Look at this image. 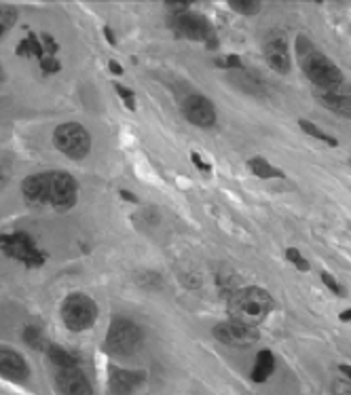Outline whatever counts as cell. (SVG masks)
<instances>
[{"label":"cell","instance_id":"6da1fadb","mask_svg":"<svg viewBox=\"0 0 351 395\" xmlns=\"http://www.w3.org/2000/svg\"><path fill=\"white\" fill-rule=\"evenodd\" d=\"M24 197L36 205H54L58 209H68L76 203V182L66 172H44L34 174L22 184Z\"/></svg>","mask_w":351,"mask_h":395},{"label":"cell","instance_id":"7a4b0ae2","mask_svg":"<svg viewBox=\"0 0 351 395\" xmlns=\"http://www.w3.org/2000/svg\"><path fill=\"white\" fill-rule=\"evenodd\" d=\"M273 309V298L267 290L263 288H241L231 292L229 296V313L233 321H239L243 325L256 328L261 325L267 315Z\"/></svg>","mask_w":351,"mask_h":395},{"label":"cell","instance_id":"3957f363","mask_svg":"<svg viewBox=\"0 0 351 395\" xmlns=\"http://www.w3.org/2000/svg\"><path fill=\"white\" fill-rule=\"evenodd\" d=\"M300 66H303L305 76L320 91H330V89H336V87H341L345 83L338 66L332 60H328L326 55L322 51H318V49L309 51L305 58H300Z\"/></svg>","mask_w":351,"mask_h":395},{"label":"cell","instance_id":"277c9868","mask_svg":"<svg viewBox=\"0 0 351 395\" xmlns=\"http://www.w3.org/2000/svg\"><path fill=\"white\" fill-rule=\"evenodd\" d=\"M142 345L140 328L125 317H115L108 332H106V351L117 357L133 355Z\"/></svg>","mask_w":351,"mask_h":395},{"label":"cell","instance_id":"5b68a950","mask_svg":"<svg viewBox=\"0 0 351 395\" xmlns=\"http://www.w3.org/2000/svg\"><path fill=\"white\" fill-rule=\"evenodd\" d=\"M62 319L68 330H89L97 319V305L85 294H70L62 305Z\"/></svg>","mask_w":351,"mask_h":395},{"label":"cell","instance_id":"8992f818","mask_svg":"<svg viewBox=\"0 0 351 395\" xmlns=\"http://www.w3.org/2000/svg\"><path fill=\"white\" fill-rule=\"evenodd\" d=\"M172 28L178 36L182 38H188V40H206L208 47H216V36H214V30L210 26V22L199 15V13H176L172 17Z\"/></svg>","mask_w":351,"mask_h":395},{"label":"cell","instance_id":"52a82bcc","mask_svg":"<svg viewBox=\"0 0 351 395\" xmlns=\"http://www.w3.org/2000/svg\"><path fill=\"white\" fill-rule=\"evenodd\" d=\"M56 146L70 159H83L91 148V138L79 123H64L54 134Z\"/></svg>","mask_w":351,"mask_h":395},{"label":"cell","instance_id":"ba28073f","mask_svg":"<svg viewBox=\"0 0 351 395\" xmlns=\"http://www.w3.org/2000/svg\"><path fill=\"white\" fill-rule=\"evenodd\" d=\"M0 250L7 256L28 264V266H40L44 262V256L36 248L34 239L26 233H11L0 237Z\"/></svg>","mask_w":351,"mask_h":395},{"label":"cell","instance_id":"9c48e42d","mask_svg":"<svg viewBox=\"0 0 351 395\" xmlns=\"http://www.w3.org/2000/svg\"><path fill=\"white\" fill-rule=\"evenodd\" d=\"M182 112H184V117L188 123L197 125V127H212L216 123V110H214V104L204 97V95H199V93H193L184 99L182 104Z\"/></svg>","mask_w":351,"mask_h":395},{"label":"cell","instance_id":"30bf717a","mask_svg":"<svg viewBox=\"0 0 351 395\" xmlns=\"http://www.w3.org/2000/svg\"><path fill=\"white\" fill-rule=\"evenodd\" d=\"M214 336L220 343L231 347H250L259 341V332L250 325H243L239 321H222L214 328Z\"/></svg>","mask_w":351,"mask_h":395},{"label":"cell","instance_id":"8fae6325","mask_svg":"<svg viewBox=\"0 0 351 395\" xmlns=\"http://www.w3.org/2000/svg\"><path fill=\"white\" fill-rule=\"evenodd\" d=\"M144 380H146L144 372L125 370V368H117V366H111V370H108V389L113 395H133L140 391Z\"/></svg>","mask_w":351,"mask_h":395},{"label":"cell","instance_id":"7c38bea8","mask_svg":"<svg viewBox=\"0 0 351 395\" xmlns=\"http://www.w3.org/2000/svg\"><path fill=\"white\" fill-rule=\"evenodd\" d=\"M265 58L267 64L271 66V70H275L277 74H288L290 72V51H288V40L284 34H273L267 38L265 42Z\"/></svg>","mask_w":351,"mask_h":395},{"label":"cell","instance_id":"4fadbf2b","mask_svg":"<svg viewBox=\"0 0 351 395\" xmlns=\"http://www.w3.org/2000/svg\"><path fill=\"white\" fill-rule=\"evenodd\" d=\"M56 385L64 395H93V389L87 376L79 368H64L58 370Z\"/></svg>","mask_w":351,"mask_h":395},{"label":"cell","instance_id":"5bb4252c","mask_svg":"<svg viewBox=\"0 0 351 395\" xmlns=\"http://www.w3.org/2000/svg\"><path fill=\"white\" fill-rule=\"evenodd\" d=\"M318 99L332 110L334 115H341L345 119H351V85H341L330 91H318Z\"/></svg>","mask_w":351,"mask_h":395},{"label":"cell","instance_id":"9a60e30c","mask_svg":"<svg viewBox=\"0 0 351 395\" xmlns=\"http://www.w3.org/2000/svg\"><path fill=\"white\" fill-rule=\"evenodd\" d=\"M0 376L22 382L30 376V368L19 353L11 349H0Z\"/></svg>","mask_w":351,"mask_h":395},{"label":"cell","instance_id":"2e32d148","mask_svg":"<svg viewBox=\"0 0 351 395\" xmlns=\"http://www.w3.org/2000/svg\"><path fill=\"white\" fill-rule=\"evenodd\" d=\"M273 372H275V357L269 349H263L256 355V362H254V368H252V380L254 382H267Z\"/></svg>","mask_w":351,"mask_h":395},{"label":"cell","instance_id":"e0dca14e","mask_svg":"<svg viewBox=\"0 0 351 395\" xmlns=\"http://www.w3.org/2000/svg\"><path fill=\"white\" fill-rule=\"evenodd\" d=\"M250 169H252V174L263 178V180H269V178H286V174L281 172V169L273 167L267 159L263 156H254V159H250Z\"/></svg>","mask_w":351,"mask_h":395},{"label":"cell","instance_id":"ac0fdd59","mask_svg":"<svg viewBox=\"0 0 351 395\" xmlns=\"http://www.w3.org/2000/svg\"><path fill=\"white\" fill-rule=\"evenodd\" d=\"M47 353H49V360L54 362V366H56L58 370H64V368H79L76 360H74L66 349H62V347H58V345L47 347Z\"/></svg>","mask_w":351,"mask_h":395},{"label":"cell","instance_id":"d6986e66","mask_svg":"<svg viewBox=\"0 0 351 395\" xmlns=\"http://www.w3.org/2000/svg\"><path fill=\"white\" fill-rule=\"evenodd\" d=\"M298 125H300V129H303L305 134H309L311 138H318V140H322V142H326L328 146H338V142H336V138H332V136H328L326 131H322L316 123H311V121H305V119H300L298 121Z\"/></svg>","mask_w":351,"mask_h":395},{"label":"cell","instance_id":"ffe728a7","mask_svg":"<svg viewBox=\"0 0 351 395\" xmlns=\"http://www.w3.org/2000/svg\"><path fill=\"white\" fill-rule=\"evenodd\" d=\"M229 7L243 15H254L263 9V3H259V0H229Z\"/></svg>","mask_w":351,"mask_h":395},{"label":"cell","instance_id":"44dd1931","mask_svg":"<svg viewBox=\"0 0 351 395\" xmlns=\"http://www.w3.org/2000/svg\"><path fill=\"white\" fill-rule=\"evenodd\" d=\"M17 19V11L11 5H0V36L11 30V26Z\"/></svg>","mask_w":351,"mask_h":395},{"label":"cell","instance_id":"7402d4cb","mask_svg":"<svg viewBox=\"0 0 351 395\" xmlns=\"http://www.w3.org/2000/svg\"><path fill=\"white\" fill-rule=\"evenodd\" d=\"M24 341L32 347V349H42L47 343H44V336H42V330L38 325H28L24 330Z\"/></svg>","mask_w":351,"mask_h":395},{"label":"cell","instance_id":"603a6c76","mask_svg":"<svg viewBox=\"0 0 351 395\" xmlns=\"http://www.w3.org/2000/svg\"><path fill=\"white\" fill-rule=\"evenodd\" d=\"M17 53H24V55H38V58H42V42H40L34 34H30V36L19 45Z\"/></svg>","mask_w":351,"mask_h":395},{"label":"cell","instance_id":"cb8c5ba5","mask_svg":"<svg viewBox=\"0 0 351 395\" xmlns=\"http://www.w3.org/2000/svg\"><path fill=\"white\" fill-rule=\"evenodd\" d=\"M286 258H288V260H290V262H292L298 271H303V273H305V271H309V262L303 258V254H300L298 250L288 248V250H286Z\"/></svg>","mask_w":351,"mask_h":395},{"label":"cell","instance_id":"d4e9b609","mask_svg":"<svg viewBox=\"0 0 351 395\" xmlns=\"http://www.w3.org/2000/svg\"><path fill=\"white\" fill-rule=\"evenodd\" d=\"M216 66L225 68V70H243V62L239 60V55H227V58H218Z\"/></svg>","mask_w":351,"mask_h":395},{"label":"cell","instance_id":"484cf974","mask_svg":"<svg viewBox=\"0 0 351 395\" xmlns=\"http://www.w3.org/2000/svg\"><path fill=\"white\" fill-rule=\"evenodd\" d=\"M322 281H324V286H326L330 292H334L336 296H345V290L341 288V284H338V281H336L330 273H322Z\"/></svg>","mask_w":351,"mask_h":395},{"label":"cell","instance_id":"4316f807","mask_svg":"<svg viewBox=\"0 0 351 395\" xmlns=\"http://www.w3.org/2000/svg\"><path fill=\"white\" fill-rule=\"evenodd\" d=\"M330 391H332V395H351V382L345 378H336V380H332Z\"/></svg>","mask_w":351,"mask_h":395},{"label":"cell","instance_id":"83f0119b","mask_svg":"<svg viewBox=\"0 0 351 395\" xmlns=\"http://www.w3.org/2000/svg\"><path fill=\"white\" fill-rule=\"evenodd\" d=\"M115 89L119 91V95L123 97V102L127 104V108H129V110H136V99H133V93H131L129 89L121 87V85H115Z\"/></svg>","mask_w":351,"mask_h":395},{"label":"cell","instance_id":"f1b7e54d","mask_svg":"<svg viewBox=\"0 0 351 395\" xmlns=\"http://www.w3.org/2000/svg\"><path fill=\"white\" fill-rule=\"evenodd\" d=\"M40 68H42L44 72H58V70H60V62L54 60V58H42V60H40Z\"/></svg>","mask_w":351,"mask_h":395},{"label":"cell","instance_id":"f546056e","mask_svg":"<svg viewBox=\"0 0 351 395\" xmlns=\"http://www.w3.org/2000/svg\"><path fill=\"white\" fill-rule=\"evenodd\" d=\"M190 159H193V163H195L199 169H202L204 174H210V172H212V167H210L208 163H204V161H202V156H199L197 152H193V154H190Z\"/></svg>","mask_w":351,"mask_h":395},{"label":"cell","instance_id":"4dcf8cb0","mask_svg":"<svg viewBox=\"0 0 351 395\" xmlns=\"http://www.w3.org/2000/svg\"><path fill=\"white\" fill-rule=\"evenodd\" d=\"M165 5H168L174 13H186V9H188L190 3H174V0H168Z\"/></svg>","mask_w":351,"mask_h":395},{"label":"cell","instance_id":"1f68e13d","mask_svg":"<svg viewBox=\"0 0 351 395\" xmlns=\"http://www.w3.org/2000/svg\"><path fill=\"white\" fill-rule=\"evenodd\" d=\"M338 370H341V372L345 374V380H349V382H351V366H345V364H341V366H338Z\"/></svg>","mask_w":351,"mask_h":395},{"label":"cell","instance_id":"d6a6232c","mask_svg":"<svg viewBox=\"0 0 351 395\" xmlns=\"http://www.w3.org/2000/svg\"><path fill=\"white\" fill-rule=\"evenodd\" d=\"M108 68H111V70H113L115 74H123V68H121V66H119L117 62H111V64H108Z\"/></svg>","mask_w":351,"mask_h":395},{"label":"cell","instance_id":"836d02e7","mask_svg":"<svg viewBox=\"0 0 351 395\" xmlns=\"http://www.w3.org/2000/svg\"><path fill=\"white\" fill-rule=\"evenodd\" d=\"M341 319H343V321H351V309L343 311V313H341Z\"/></svg>","mask_w":351,"mask_h":395},{"label":"cell","instance_id":"e575fe53","mask_svg":"<svg viewBox=\"0 0 351 395\" xmlns=\"http://www.w3.org/2000/svg\"><path fill=\"white\" fill-rule=\"evenodd\" d=\"M104 34H106V38H108V42H111V45H115V36H113V32H111L108 28L104 30Z\"/></svg>","mask_w":351,"mask_h":395},{"label":"cell","instance_id":"d590c367","mask_svg":"<svg viewBox=\"0 0 351 395\" xmlns=\"http://www.w3.org/2000/svg\"><path fill=\"white\" fill-rule=\"evenodd\" d=\"M121 195H123V199H129V201H133V203H136V197H133V195H129L127 191H123Z\"/></svg>","mask_w":351,"mask_h":395}]
</instances>
